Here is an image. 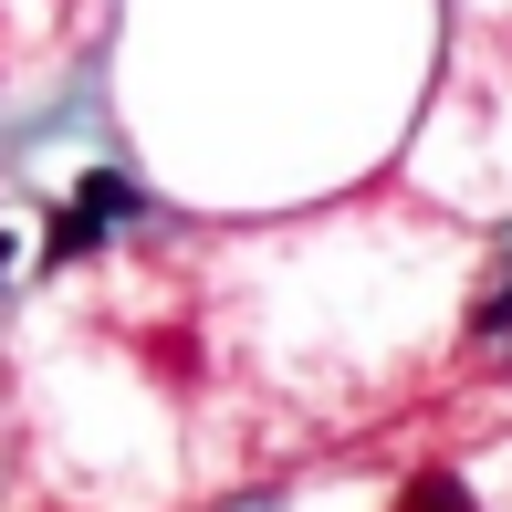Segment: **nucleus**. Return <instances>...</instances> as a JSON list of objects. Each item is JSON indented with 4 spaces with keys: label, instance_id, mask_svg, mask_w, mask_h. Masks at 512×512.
I'll return each instance as SVG.
<instances>
[{
    "label": "nucleus",
    "instance_id": "f257e3e1",
    "mask_svg": "<svg viewBox=\"0 0 512 512\" xmlns=\"http://www.w3.org/2000/svg\"><path fill=\"white\" fill-rule=\"evenodd\" d=\"M95 241H105V209H53V230H42V262H95Z\"/></svg>",
    "mask_w": 512,
    "mask_h": 512
},
{
    "label": "nucleus",
    "instance_id": "f03ea898",
    "mask_svg": "<svg viewBox=\"0 0 512 512\" xmlns=\"http://www.w3.org/2000/svg\"><path fill=\"white\" fill-rule=\"evenodd\" d=\"M398 512H481V502H471V481H460V471H408V481H398Z\"/></svg>",
    "mask_w": 512,
    "mask_h": 512
},
{
    "label": "nucleus",
    "instance_id": "7ed1b4c3",
    "mask_svg": "<svg viewBox=\"0 0 512 512\" xmlns=\"http://www.w3.org/2000/svg\"><path fill=\"white\" fill-rule=\"evenodd\" d=\"M74 199H84V209H105V220H126V209H136V178H115V168H95V178H84Z\"/></svg>",
    "mask_w": 512,
    "mask_h": 512
}]
</instances>
